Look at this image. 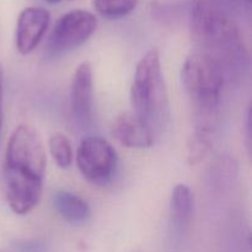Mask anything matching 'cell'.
<instances>
[{"instance_id":"obj_7","label":"cell","mask_w":252,"mask_h":252,"mask_svg":"<svg viewBox=\"0 0 252 252\" xmlns=\"http://www.w3.org/2000/svg\"><path fill=\"white\" fill-rule=\"evenodd\" d=\"M70 111L74 127L86 132L93 126V69L83 62L74 73L70 86Z\"/></svg>"},{"instance_id":"obj_10","label":"cell","mask_w":252,"mask_h":252,"mask_svg":"<svg viewBox=\"0 0 252 252\" xmlns=\"http://www.w3.org/2000/svg\"><path fill=\"white\" fill-rule=\"evenodd\" d=\"M194 213V197L187 185L179 184L174 187L170 198V217L175 231L182 233L191 224Z\"/></svg>"},{"instance_id":"obj_2","label":"cell","mask_w":252,"mask_h":252,"mask_svg":"<svg viewBox=\"0 0 252 252\" xmlns=\"http://www.w3.org/2000/svg\"><path fill=\"white\" fill-rule=\"evenodd\" d=\"M189 29L198 52L213 58L225 78H241L248 71L250 56L235 22L214 0H191Z\"/></svg>"},{"instance_id":"obj_12","label":"cell","mask_w":252,"mask_h":252,"mask_svg":"<svg viewBox=\"0 0 252 252\" xmlns=\"http://www.w3.org/2000/svg\"><path fill=\"white\" fill-rule=\"evenodd\" d=\"M96 11L107 19H121L137 7L139 0H93Z\"/></svg>"},{"instance_id":"obj_4","label":"cell","mask_w":252,"mask_h":252,"mask_svg":"<svg viewBox=\"0 0 252 252\" xmlns=\"http://www.w3.org/2000/svg\"><path fill=\"white\" fill-rule=\"evenodd\" d=\"M130 103L133 113L148 127L160 133L167 126L170 117L169 94L161 69L159 51H148L135 68L130 86Z\"/></svg>"},{"instance_id":"obj_15","label":"cell","mask_w":252,"mask_h":252,"mask_svg":"<svg viewBox=\"0 0 252 252\" xmlns=\"http://www.w3.org/2000/svg\"><path fill=\"white\" fill-rule=\"evenodd\" d=\"M246 144H248L249 150L251 149V107L249 106L248 112H246Z\"/></svg>"},{"instance_id":"obj_14","label":"cell","mask_w":252,"mask_h":252,"mask_svg":"<svg viewBox=\"0 0 252 252\" xmlns=\"http://www.w3.org/2000/svg\"><path fill=\"white\" fill-rule=\"evenodd\" d=\"M189 161L191 165H196L204 160L212 149L211 138L208 135L194 133L189 143Z\"/></svg>"},{"instance_id":"obj_13","label":"cell","mask_w":252,"mask_h":252,"mask_svg":"<svg viewBox=\"0 0 252 252\" xmlns=\"http://www.w3.org/2000/svg\"><path fill=\"white\" fill-rule=\"evenodd\" d=\"M49 152L61 169H68L73 162V149L68 138L62 133H54L48 142Z\"/></svg>"},{"instance_id":"obj_19","label":"cell","mask_w":252,"mask_h":252,"mask_svg":"<svg viewBox=\"0 0 252 252\" xmlns=\"http://www.w3.org/2000/svg\"><path fill=\"white\" fill-rule=\"evenodd\" d=\"M214 1H216V2H218V0H214ZM218 4H219V2H218ZM219 5H220V4H219Z\"/></svg>"},{"instance_id":"obj_18","label":"cell","mask_w":252,"mask_h":252,"mask_svg":"<svg viewBox=\"0 0 252 252\" xmlns=\"http://www.w3.org/2000/svg\"><path fill=\"white\" fill-rule=\"evenodd\" d=\"M0 252H9V251H6V250H4V249L0 248Z\"/></svg>"},{"instance_id":"obj_3","label":"cell","mask_w":252,"mask_h":252,"mask_svg":"<svg viewBox=\"0 0 252 252\" xmlns=\"http://www.w3.org/2000/svg\"><path fill=\"white\" fill-rule=\"evenodd\" d=\"M181 79L193 108L194 133L209 137L218 123L226 79L223 69L209 56L194 52L182 65Z\"/></svg>"},{"instance_id":"obj_9","label":"cell","mask_w":252,"mask_h":252,"mask_svg":"<svg viewBox=\"0 0 252 252\" xmlns=\"http://www.w3.org/2000/svg\"><path fill=\"white\" fill-rule=\"evenodd\" d=\"M111 133L123 147L145 149L154 144V132L133 112H125L112 123Z\"/></svg>"},{"instance_id":"obj_6","label":"cell","mask_w":252,"mask_h":252,"mask_svg":"<svg viewBox=\"0 0 252 252\" xmlns=\"http://www.w3.org/2000/svg\"><path fill=\"white\" fill-rule=\"evenodd\" d=\"M76 164L81 175L95 185H106L117 169V154L101 137H85L76 152Z\"/></svg>"},{"instance_id":"obj_5","label":"cell","mask_w":252,"mask_h":252,"mask_svg":"<svg viewBox=\"0 0 252 252\" xmlns=\"http://www.w3.org/2000/svg\"><path fill=\"white\" fill-rule=\"evenodd\" d=\"M97 19L86 10L76 9L64 14L57 21L46 47V54L51 58L78 48L94 34Z\"/></svg>"},{"instance_id":"obj_8","label":"cell","mask_w":252,"mask_h":252,"mask_svg":"<svg viewBox=\"0 0 252 252\" xmlns=\"http://www.w3.org/2000/svg\"><path fill=\"white\" fill-rule=\"evenodd\" d=\"M51 15L43 7H26L19 15L16 25V47L21 54L31 53L48 29Z\"/></svg>"},{"instance_id":"obj_11","label":"cell","mask_w":252,"mask_h":252,"mask_svg":"<svg viewBox=\"0 0 252 252\" xmlns=\"http://www.w3.org/2000/svg\"><path fill=\"white\" fill-rule=\"evenodd\" d=\"M53 207L59 216L70 224H83L90 218V207L78 194L58 191L53 194Z\"/></svg>"},{"instance_id":"obj_16","label":"cell","mask_w":252,"mask_h":252,"mask_svg":"<svg viewBox=\"0 0 252 252\" xmlns=\"http://www.w3.org/2000/svg\"><path fill=\"white\" fill-rule=\"evenodd\" d=\"M2 90H4V70L0 65V129H1L2 123Z\"/></svg>"},{"instance_id":"obj_1","label":"cell","mask_w":252,"mask_h":252,"mask_svg":"<svg viewBox=\"0 0 252 252\" xmlns=\"http://www.w3.org/2000/svg\"><path fill=\"white\" fill-rule=\"evenodd\" d=\"M46 149L33 127L21 125L7 142L4 160L5 197L15 214L25 216L38 204L46 172Z\"/></svg>"},{"instance_id":"obj_17","label":"cell","mask_w":252,"mask_h":252,"mask_svg":"<svg viewBox=\"0 0 252 252\" xmlns=\"http://www.w3.org/2000/svg\"><path fill=\"white\" fill-rule=\"evenodd\" d=\"M47 2H49V4H58V2H62L63 0H46Z\"/></svg>"}]
</instances>
